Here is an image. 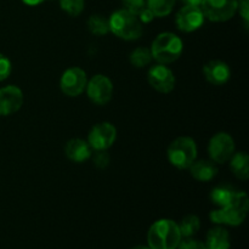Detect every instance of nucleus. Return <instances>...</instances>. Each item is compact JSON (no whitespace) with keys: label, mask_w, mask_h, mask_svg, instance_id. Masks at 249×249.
Instances as JSON below:
<instances>
[{"label":"nucleus","mask_w":249,"mask_h":249,"mask_svg":"<svg viewBox=\"0 0 249 249\" xmlns=\"http://www.w3.org/2000/svg\"><path fill=\"white\" fill-rule=\"evenodd\" d=\"M181 238L179 225L170 219H160L153 223L147 233L151 249H177Z\"/></svg>","instance_id":"1"},{"label":"nucleus","mask_w":249,"mask_h":249,"mask_svg":"<svg viewBox=\"0 0 249 249\" xmlns=\"http://www.w3.org/2000/svg\"><path fill=\"white\" fill-rule=\"evenodd\" d=\"M249 208V199L246 192L236 191L232 201L225 207L211 212L209 218L214 224L238 226L245 221Z\"/></svg>","instance_id":"2"},{"label":"nucleus","mask_w":249,"mask_h":249,"mask_svg":"<svg viewBox=\"0 0 249 249\" xmlns=\"http://www.w3.org/2000/svg\"><path fill=\"white\" fill-rule=\"evenodd\" d=\"M184 44L182 40L174 33L164 32L158 34L151 45V53L158 63L168 65L173 63L181 56Z\"/></svg>","instance_id":"3"},{"label":"nucleus","mask_w":249,"mask_h":249,"mask_svg":"<svg viewBox=\"0 0 249 249\" xmlns=\"http://www.w3.org/2000/svg\"><path fill=\"white\" fill-rule=\"evenodd\" d=\"M109 32L123 40H136L142 34V23L136 15L121 9L108 18Z\"/></svg>","instance_id":"4"},{"label":"nucleus","mask_w":249,"mask_h":249,"mask_svg":"<svg viewBox=\"0 0 249 249\" xmlns=\"http://www.w3.org/2000/svg\"><path fill=\"white\" fill-rule=\"evenodd\" d=\"M168 160L178 169H189L197 160V145L189 136L177 138L168 147Z\"/></svg>","instance_id":"5"},{"label":"nucleus","mask_w":249,"mask_h":249,"mask_svg":"<svg viewBox=\"0 0 249 249\" xmlns=\"http://www.w3.org/2000/svg\"><path fill=\"white\" fill-rule=\"evenodd\" d=\"M199 7L204 18L212 22H225L237 12V0H203Z\"/></svg>","instance_id":"6"},{"label":"nucleus","mask_w":249,"mask_h":249,"mask_svg":"<svg viewBox=\"0 0 249 249\" xmlns=\"http://www.w3.org/2000/svg\"><path fill=\"white\" fill-rule=\"evenodd\" d=\"M208 153L211 160L216 164H224L235 153V141L228 133H216L209 140Z\"/></svg>","instance_id":"7"},{"label":"nucleus","mask_w":249,"mask_h":249,"mask_svg":"<svg viewBox=\"0 0 249 249\" xmlns=\"http://www.w3.org/2000/svg\"><path fill=\"white\" fill-rule=\"evenodd\" d=\"M88 97L95 105L104 106L111 101L113 96V84L111 79L104 74H96L87 83Z\"/></svg>","instance_id":"8"},{"label":"nucleus","mask_w":249,"mask_h":249,"mask_svg":"<svg viewBox=\"0 0 249 249\" xmlns=\"http://www.w3.org/2000/svg\"><path fill=\"white\" fill-rule=\"evenodd\" d=\"M117 138V129L109 122H102L91 128L88 135V143L91 150H108L114 143Z\"/></svg>","instance_id":"9"},{"label":"nucleus","mask_w":249,"mask_h":249,"mask_svg":"<svg viewBox=\"0 0 249 249\" xmlns=\"http://www.w3.org/2000/svg\"><path fill=\"white\" fill-rule=\"evenodd\" d=\"M87 73L80 67H71L62 73L60 79V88L65 95L77 97L87 88Z\"/></svg>","instance_id":"10"},{"label":"nucleus","mask_w":249,"mask_h":249,"mask_svg":"<svg viewBox=\"0 0 249 249\" xmlns=\"http://www.w3.org/2000/svg\"><path fill=\"white\" fill-rule=\"evenodd\" d=\"M147 79L151 87L158 92L168 94L175 88V75L169 67L162 63L153 65L147 73Z\"/></svg>","instance_id":"11"},{"label":"nucleus","mask_w":249,"mask_h":249,"mask_svg":"<svg viewBox=\"0 0 249 249\" xmlns=\"http://www.w3.org/2000/svg\"><path fill=\"white\" fill-rule=\"evenodd\" d=\"M175 23L179 31L184 33H191L201 28L204 23V15L199 6L185 5L178 11Z\"/></svg>","instance_id":"12"},{"label":"nucleus","mask_w":249,"mask_h":249,"mask_svg":"<svg viewBox=\"0 0 249 249\" xmlns=\"http://www.w3.org/2000/svg\"><path fill=\"white\" fill-rule=\"evenodd\" d=\"M23 92L16 85H7L0 89V116L16 113L23 105Z\"/></svg>","instance_id":"13"},{"label":"nucleus","mask_w":249,"mask_h":249,"mask_svg":"<svg viewBox=\"0 0 249 249\" xmlns=\"http://www.w3.org/2000/svg\"><path fill=\"white\" fill-rule=\"evenodd\" d=\"M203 74L207 82L215 87H221L230 80L231 71L228 63L220 60H212L203 67Z\"/></svg>","instance_id":"14"},{"label":"nucleus","mask_w":249,"mask_h":249,"mask_svg":"<svg viewBox=\"0 0 249 249\" xmlns=\"http://www.w3.org/2000/svg\"><path fill=\"white\" fill-rule=\"evenodd\" d=\"M65 153L72 162L83 163L91 157L92 150L88 141L82 139H72L66 143Z\"/></svg>","instance_id":"15"},{"label":"nucleus","mask_w":249,"mask_h":249,"mask_svg":"<svg viewBox=\"0 0 249 249\" xmlns=\"http://www.w3.org/2000/svg\"><path fill=\"white\" fill-rule=\"evenodd\" d=\"M190 173L196 179L197 181L207 182L213 180L214 178L218 174V167L216 163L213 160H195L194 164L189 168Z\"/></svg>","instance_id":"16"},{"label":"nucleus","mask_w":249,"mask_h":249,"mask_svg":"<svg viewBox=\"0 0 249 249\" xmlns=\"http://www.w3.org/2000/svg\"><path fill=\"white\" fill-rule=\"evenodd\" d=\"M206 249H230V235L221 226L211 229L207 233Z\"/></svg>","instance_id":"17"},{"label":"nucleus","mask_w":249,"mask_h":249,"mask_svg":"<svg viewBox=\"0 0 249 249\" xmlns=\"http://www.w3.org/2000/svg\"><path fill=\"white\" fill-rule=\"evenodd\" d=\"M230 167L235 177L240 180H247L249 178V157L246 152L233 153L230 158Z\"/></svg>","instance_id":"18"},{"label":"nucleus","mask_w":249,"mask_h":249,"mask_svg":"<svg viewBox=\"0 0 249 249\" xmlns=\"http://www.w3.org/2000/svg\"><path fill=\"white\" fill-rule=\"evenodd\" d=\"M235 194L236 191L231 186L221 185V186H216L215 189L212 190L209 198H211V201L213 202L215 206L221 208V207L228 206V204L232 201Z\"/></svg>","instance_id":"19"},{"label":"nucleus","mask_w":249,"mask_h":249,"mask_svg":"<svg viewBox=\"0 0 249 249\" xmlns=\"http://www.w3.org/2000/svg\"><path fill=\"white\" fill-rule=\"evenodd\" d=\"M177 0H146V7L152 11L155 17H165L172 12Z\"/></svg>","instance_id":"20"},{"label":"nucleus","mask_w":249,"mask_h":249,"mask_svg":"<svg viewBox=\"0 0 249 249\" xmlns=\"http://www.w3.org/2000/svg\"><path fill=\"white\" fill-rule=\"evenodd\" d=\"M178 225H179L181 237L190 238L198 232L199 228H201V220L197 215H187Z\"/></svg>","instance_id":"21"},{"label":"nucleus","mask_w":249,"mask_h":249,"mask_svg":"<svg viewBox=\"0 0 249 249\" xmlns=\"http://www.w3.org/2000/svg\"><path fill=\"white\" fill-rule=\"evenodd\" d=\"M88 27L89 31L95 36H106L109 32L108 19L105 18L102 15H92L88 19Z\"/></svg>","instance_id":"22"},{"label":"nucleus","mask_w":249,"mask_h":249,"mask_svg":"<svg viewBox=\"0 0 249 249\" xmlns=\"http://www.w3.org/2000/svg\"><path fill=\"white\" fill-rule=\"evenodd\" d=\"M151 61H152V53L150 49L145 46H139L130 53V63L136 68L145 67L150 65Z\"/></svg>","instance_id":"23"},{"label":"nucleus","mask_w":249,"mask_h":249,"mask_svg":"<svg viewBox=\"0 0 249 249\" xmlns=\"http://www.w3.org/2000/svg\"><path fill=\"white\" fill-rule=\"evenodd\" d=\"M60 6L66 14L77 17L84 10L85 1L84 0H60Z\"/></svg>","instance_id":"24"},{"label":"nucleus","mask_w":249,"mask_h":249,"mask_svg":"<svg viewBox=\"0 0 249 249\" xmlns=\"http://www.w3.org/2000/svg\"><path fill=\"white\" fill-rule=\"evenodd\" d=\"M92 156V162H94V165L99 169H105V168L108 167L109 160H111V157H109V153L107 152V150H101V151H95Z\"/></svg>","instance_id":"25"},{"label":"nucleus","mask_w":249,"mask_h":249,"mask_svg":"<svg viewBox=\"0 0 249 249\" xmlns=\"http://www.w3.org/2000/svg\"><path fill=\"white\" fill-rule=\"evenodd\" d=\"M124 10L138 16L146 7V0H122Z\"/></svg>","instance_id":"26"},{"label":"nucleus","mask_w":249,"mask_h":249,"mask_svg":"<svg viewBox=\"0 0 249 249\" xmlns=\"http://www.w3.org/2000/svg\"><path fill=\"white\" fill-rule=\"evenodd\" d=\"M12 70V65H11V61L9 60V57L2 53H0V82L2 80L7 79L11 73Z\"/></svg>","instance_id":"27"},{"label":"nucleus","mask_w":249,"mask_h":249,"mask_svg":"<svg viewBox=\"0 0 249 249\" xmlns=\"http://www.w3.org/2000/svg\"><path fill=\"white\" fill-rule=\"evenodd\" d=\"M177 249H206V246L201 241L194 240V238L190 237L180 241Z\"/></svg>","instance_id":"28"},{"label":"nucleus","mask_w":249,"mask_h":249,"mask_svg":"<svg viewBox=\"0 0 249 249\" xmlns=\"http://www.w3.org/2000/svg\"><path fill=\"white\" fill-rule=\"evenodd\" d=\"M237 10H240V15L245 22V27L248 28L249 23V0H237Z\"/></svg>","instance_id":"29"},{"label":"nucleus","mask_w":249,"mask_h":249,"mask_svg":"<svg viewBox=\"0 0 249 249\" xmlns=\"http://www.w3.org/2000/svg\"><path fill=\"white\" fill-rule=\"evenodd\" d=\"M138 18L140 19L141 23H150V22H152L153 18H155V15L152 14V11H151L148 7H145V9L138 15Z\"/></svg>","instance_id":"30"},{"label":"nucleus","mask_w":249,"mask_h":249,"mask_svg":"<svg viewBox=\"0 0 249 249\" xmlns=\"http://www.w3.org/2000/svg\"><path fill=\"white\" fill-rule=\"evenodd\" d=\"M185 5H190V6H201L203 0H181Z\"/></svg>","instance_id":"31"},{"label":"nucleus","mask_w":249,"mask_h":249,"mask_svg":"<svg viewBox=\"0 0 249 249\" xmlns=\"http://www.w3.org/2000/svg\"><path fill=\"white\" fill-rule=\"evenodd\" d=\"M22 1L28 6H36V5H40L44 0H22Z\"/></svg>","instance_id":"32"},{"label":"nucleus","mask_w":249,"mask_h":249,"mask_svg":"<svg viewBox=\"0 0 249 249\" xmlns=\"http://www.w3.org/2000/svg\"><path fill=\"white\" fill-rule=\"evenodd\" d=\"M131 249H151L150 247H146V246H136V247L131 248Z\"/></svg>","instance_id":"33"}]
</instances>
